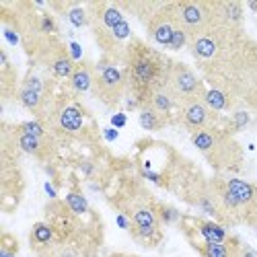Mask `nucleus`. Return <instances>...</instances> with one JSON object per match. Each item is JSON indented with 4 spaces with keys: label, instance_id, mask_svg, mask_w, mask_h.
Listing matches in <instances>:
<instances>
[{
    "label": "nucleus",
    "instance_id": "f257e3e1",
    "mask_svg": "<svg viewBox=\"0 0 257 257\" xmlns=\"http://www.w3.org/2000/svg\"><path fill=\"white\" fill-rule=\"evenodd\" d=\"M208 89L224 93L237 109H257V41L245 29L216 25L187 46Z\"/></svg>",
    "mask_w": 257,
    "mask_h": 257
},
{
    "label": "nucleus",
    "instance_id": "f03ea898",
    "mask_svg": "<svg viewBox=\"0 0 257 257\" xmlns=\"http://www.w3.org/2000/svg\"><path fill=\"white\" fill-rule=\"evenodd\" d=\"M169 58L148 46L146 41L134 37L123 56V70L127 80V107L140 109L151 93L165 82Z\"/></svg>",
    "mask_w": 257,
    "mask_h": 257
},
{
    "label": "nucleus",
    "instance_id": "7ed1b4c3",
    "mask_svg": "<svg viewBox=\"0 0 257 257\" xmlns=\"http://www.w3.org/2000/svg\"><path fill=\"white\" fill-rule=\"evenodd\" d=\"M159 200H155L140 183H130L121 194L119 202L113 206L123 214L130 222V234L144 247H157L163 241V222L157 212Z\"/></svg>",
    "mask_w": 257,
    "mask_h": 257
},
{
    "label": "nucleus",
    "instance_id": "20e7f679",
    "mask_svg": "<svg viewBox=\"0 0 257 257\" xmlns=\"http://www.w3.org/2000/svg\"><path fill=\"white\" fill-rule=\"evenodd\" d=\"M191 144H194L206 163L216 171V173H239L245 163L243 146L237 142L232 132L226 127H212V130H202L191 134Z\"/></svg>",
    "mask_w": 257,
    "mask_h": 257
},
{
    "label": "nucleus",
    "instance_id": "39448f33",
    "mask_svg": "<svg viewBox=\"0 0 257 257\" xmlns=\"http://www.w3.org/2000/svg\"><path fill=\"white\" fill-rule=\"evenodd\" d=\"M54 138H72V140H84L89 136V113L80 105L76 95L68 91V95L56 97L54 107L44 121Z\"/></svg>",
    "mask_w": 257,
    "mask_h": 257
},
{
    "label": "nucleus",
    "instance_id": "423d86ee",
    "mask_svg": "<svg viewBox=\"0 0 257 257\" xmlns=\"http://www.w3.org/2000/svg\"><path fill=\"white\" fill-rule=\"evenodd\" d=\"M93 95L109 109H115L123 97H127V80L121 62L101 56V60L95 64Z\"/></svg>",
    "mask_w": 257,
    "mask_h": 257
},
{
    "label": "nucleus",
    "instance_id": "0eeeda50",
    "mask_svg": "<svg viewBox=\"0 0 257 257\" xmlns=\"http://www.w3.org/2000/svg\"><path fill=\"white\" fill-rule=\"evenodd\" d=\"M165 87L169 93L175 97L179 107L191 103V101H200L206 97V82L204 78L189 66V64L181 60H171L167 62V72H165Z\"/></svg>",
    "mask_w": 257,
    "mask_h": 257
},
{
    "label": "nucleus",
    "instance_id": "6e6552de",
    "mask_svg": "<svg viewBox=\"0 0 257 257\" xmlns=\"http://www.w3.org/2000/svg\"><path fill=\"white\" fill-rule=\"evenodd\" d=\"M179 27L191 37H198L216 25L218 21V0H177L173 3Z\"/></svg>",
    "mask_w": 257,
    "mask_h": 257
},
{
    "label": "nucleus",
    "instance_id": "1a4fd4ad",
    "mask_svg": "<svg viewBox=\"0 0 257 257\" xmlns=\"http://www.w3.org/2000/svg\"><path fill=\"white\" fill-rule=\"evenodd\" d=\"M177 123H181L189 134H194V132H202V130H212V127H226L228 119H224L220 113L214 111L212 107H208V103L204 99H200V101H191L181 107Z\"/></svg>",
    "mask_w": 257,
    "mask_h": 257
},
{
    "label": "nucleus",
    "instance_id": "9d476101",
    "mask_svg": "<svg viewBox=\"0 0 257 257\" xmlns=\"http://www.w3.org/2000/svg\"><path fill=\"white\" fill-rule=\"evenodd\" d=\"M144 27H146V33L151 37V41H155L157 46L169 50L171 41H173V37L181 29L175 9H173V3H163V7L159 11H155V15L146 21Z\"/></svg>",
    "mask_w": 257,
    "mask_h": 257
},
{
    "label": "nucleus",
    "instance_id": "9b49d317",
    "mask_svg": "<svg viewBox=\"0 0 257 257\" xmlns=\"http://www.w3.org/2000/svg\"><path fill=\"white\" fill-rule=\"evenodd\" d=\"M179 228L185 234L187 243L189 241H208V243H224L232 234L228 232L226 226H222L216 220L210 218H200V216H189L183 214L179 220Z\"/></svg>",
    "mask_w": 257,
    "mask_h": 257
},
{
    "label": "nucleus",
    "instance_id": "f8f14e48",
    "mask_svg": "<svg viewBox=\"0 0 257 257\" xmlns=\"http://www.w3.org/2000/svg\"><path fill=\"white\" fill-rule=\"evenodd\" d=\"M87 13H89V29L93 31V37L111 31L121 21H125V13L117 7V3H107V0L87 3Z\"/></svg>",
    "mask_w": 257,
    "mask_h": 257
},
{
    "label": "nucleus",
    "instance_id": "ddd939ff",
    "mask_svg": "<svg viewBox=\"0 0 257 257\" xmlns=\"http://www.w3.org/2000/svg\"><path fill=\"white\" fill-rule=\"evenodd\" d=\"M5 127H7V132H9V136H11V140L17 146L19 153L31 155L37 161H50L54 157V153H56V138L54 136L37 138V136H29V134L19 132L15 125H9V123H5Z\"/></svg>",
    "mask_w": 257,
    "mask_h": 257
},
{
    "label": "nucleus",
    "instance_id": "4468645a",
    "mask_svg": "<svg viewBox=\"0 0 257 257\" xmlns=\"http://www.w3.org/2000/svg\"><path fill=\"white\" fill-rule=\"evenodd\" d=\"M144 105H151L153 109H157L161 115H165V117L169 119V123H177V121H179L181 107H179V103L175 101V97L169 93V89L165 87V82L151 93V97L146 99Z\"/></svg>",
    "mask_w": 257,
    "mask_h": 257
},
{
    "label": "nucleus",
    "instance_id": "2eb2a0df",
    "mask_svg": "<svg viewBox=\"0 0 257 257\" xmlns=\"http://www.w3.org/2000/svg\"><path fill=\"white\" fill-rule=\"evenodd\" d=\"M93 82H95V64L91 60L76 62L74 72L68 78V91L72 95H76V97L93 93Z\"/></svg>",
    "mask_w": 257,
    "mask_h": 257
},
{
    "label": "nucleus",
    "instance_id": "dca6fc26",
    "mask_svg": "<svg viewBox=\"0 0 257 257\" xmlns=\"http://www.w3.org/2000/svg\"><path fill=\"white\" fill-rule=\"evenodd\" d=\"M241 239L232 237L224 243H208V241H189V245L194 247V251L200 257H237L239 255V247H241Z\"/></svg>",
    "mask_w": 257,
    "mask_h": 257
},
{
    "label": "nucleus",
    "instance_id": "f3484780",
    "mask_svg": "<svg viewBox=\"0 0 257 257\" xmlns=\"http://www.w3.org/2000/svg\"><path fill=\"white\" fill-rule=\"evenodd\" d=\"M19 87H21V80L17 76V68L13 66L7 50H3L0 52V97L5 101L17 99Z\"/></svg>",
    "mask_w": 257,
    "mask_h": 257
},
{
    "label": "nucleus",
    "instance_id": "a211bd4d",
    "mask_svg": "<svg viewBox=\"0 0 257 257\" xmlns=\"http://www.w3.org/2000/svg\"><path fill=\"white\" fill-rule=\"evenodd\" d=\"M58 243V234L54 230V226L48 222V220H39L31 226V232H29V245L31 249L41 255L44 251H48L50 247H54Z\"/></svg>",
    "mask_w": 257,
    "mask_h": 257
},
{
    "label": "nucleus",
    "instance_id": "6ab92c4d",
    "mask_svg": "<svg viewBox=\"0 0 257 257\" xmlns=\"http://www.w3.org/2000/svg\"><path fill=\"white\" fill-rule=\"evenodd\" d=\"M218 21H220V25L243 29L245 5L239 3V0H218Z\"/></svg>",
    "mask_w": 257,
    "mask_h": 257
},
{
    "label": "nucleus",
    "instance_id": "aec40b11",
    "mask_svg": "<svg viewBox=\"0 0 257 257\" xmlns=\"http://www.w3.org/2000/svg\"><path fill=\"white\" fill-rule=\"evenodd\" d=\"M138 119H140V125L144 127L146 132H161L165 130L169 123V119L165 115H161L157 109H153L151 105H142L138 109Z\"/></svg>",
    "mask_w": 257,
    "mask_h": 257
},
{
    "label": "nucleus",
    "instance_id": "412c9836",
    "mask_svg": "<svg viewBox=\"0 0 257 257\" xmlns=\"http://www.w3.org/2000/svg\"><path fill=\"white\" fill-rule=\"evenodd\" d=\"M64 204H66V206L70 208V212L76 214L80 220H82L84 216H89V214H93V212H91V206H89V202H87V198H84L82 191H78V189H70L68 194H66V198H64Z\"/></svg>",
    "mask_w": 257,
    "mask_h": 257
},
{
    "label": "nucleus",
    "instance_id": "4be33fe9",
    "mask_svg": "<svg viewBox=\"0 0 257 257\" xmlns=\"http://www.w3.org/2000/svg\"><path fill=\"white\" fill-rule=\"evenodd\" d=\"M39 257H82V251L72 243H56Z\"/></svg>",
    "mask_w": 257,
    "mask_h": 257
},
{
    "label": "nucleus",
    "instance_id": "5701e85b",
    "mask_svg": "<svg viewBox=\"0 0 257 257\" xmlns=\"http://www.w3.org/2000/svg\"><path fill=\"white\" fill-rule=\"evenodd\" d=\"M157 212H159V218H161L163 224H179V220H181V216H183V214H179L177 208L169 206V204H165V202H159V204H157Z\"/></svg>",
    "mask_w": 257,
    "mask_h": 257
},
{
    "label": "nucleus",
    "instance_id": "b1692460",
    "mask_svg": "<svg viewBox=\"0 0 257 257\" xmlns=\"http://www.w3.org/2000/svg\"><path fill=\"white\" fill-rule=\"evenodd\" d=\"M17 253H19V241L13 234L5 232L0 237V257H17Z\"/></svg>",
    "mask_w": 257,
    "mask_h": 257
},
{
    "label": "nucleus",
    "instance_id": "393cba45",
    "mask_svg": "<svg viewBox=\"0 0 257 257\" xmlns=\"http://www.w3.org/2000/svg\"><path fill=\"white\" fill-rule=\"evenodd\" d=\"M237 257H257V251H255L253 247L241 243V247H239V255H237Z\"/></svg>",
    "mask_w": 257,
    "mask_h": 257
},
{
    "label": "nucleus",
    "instance_id": "a878e982",
    "mask_svg": "<svg viewBox=\"0 0 257 257\" xmlns=\"http://www.w3.org/2000/svg\"><path fill=\"white\" fill-rule=\"evenodd\" d=\"M113 125H125V115L123 113L113 115Z\"/></svg>",
    "mask_w": 257,
    "mask_h": 257
},
{
    "label": "nucleus",
    "instance_id": "bb28decb",
    "mask_svg": "<svg viewBox=\"0 0 257 257\" xmlns=\"http://www.w3.org/2000/svg\"><path fill=\"white\" fill-rule=\"evenodd\" d=\"M109 257H140V255H132V253H111Z\"/></svg>",
    "mask_w": 257,
    "mask_h": 257
},
{
    "label": "nucleus",
    "instance_id": "cd10ccee",
    "mask_svg": "<svg viewBox=\"0 0 257 257\" xmlns=\"http://www.w3.org/2000/svg\"><path fill=\"white\" fill-rule=\"evenodd\" d=\"M247 9H251L253 13H257V0H249V3H247Z\"/></svg>",
    "mask_w": 257,
    "mask_h": 257
}]
</instances>
